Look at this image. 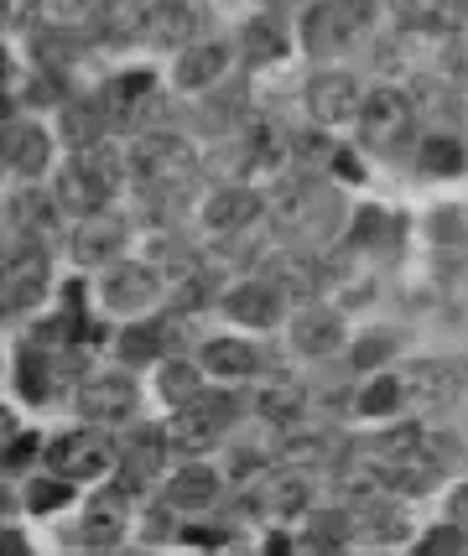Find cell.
I'll use <instances>...</instances> for the list:
<instances>
[{
	"instance_id": "6da1fadb",
	"label": "cell",
	"mask_w": 468,
	"mask_h": 556,
	"mask_svg": "<svg viewBox=\"0 0 468 556\" xmlns=\"http://www.w3.org/2000/svg\"><path fill=\"white\" fill-rule=\"evenodd\" d=\"M125 167H130L136 188L147 198H177L188 182H193L198 156H193V146L177 141V136H136Z\"/></svg>"
},
{
	"instance_id": "7a4b0ae2",
	"label": "cell",
	"mask_w": 468,
	"mask_h": 556,
	"mask_svg": "<svg viewBox=\"0 0 468 556\" xmlns=\"http://www.w3.org/2000/svg\"><path fill=\"white\" fill-rule=\"evenodd\" d=\"M375 22V0H318L302 16V48L313 58H333L349 42H359Z\"/></svg>"
},
{
	"instance_id": "3957f363",
	"label": "cell",
	"mask_w": 468,
	"mask_h": 556,
	"mask_svg": "<svg viewBox=\"0 0 468 556\" xmlns=\"http://www.w3.org/2000/svg\"><path fill=\"white\" fill-rule=\"evenodd\" d=\"M110 188H115V162H110V151H104V146L78 151L74 162L58 172V182H52L58 203H63L68 214H84V218H89V214H104Z\"/></svg>"
},
{
	"instance_id": "277c9868",
	"label": "cell",
	"mask_w": 468,
	"mask_h": 556,
	"mask_svg": "<svg viewBox=\"0 0 468 556\" xmlns=\"http://www.w3.org/2000/svg\"><path fill=\"white\" fill-rule=\"evenodd\" d=\"M48 291V250L37 240H16L5 244V287H0V307L5 317L31 313Z\"/></svg>"
},
{
	"instance_id": "5b68a950",
	"label": "cell",
	"mask_w": 468,
	"mask_h": 556,
	"mask_svg": "<svg viewBox=\"0 0 468 556\" xmlns=\"http://www.w3.org/2000/svg\"><path fill=\"white\" fill-rule=\"evenodd\" d=\"M276 218H281V229L296 235V240H318L333 229V218H339V198L318 188V182H292L281 203H276Z\"/></svg>"
},
{
	"instance_id": "8992f818",
	"label": "cell",
	"mask_w": 468,
	"mask_h": 556,
	"mask_svg": "<svg viewBox=\"0 0 468 556\" xmlns=\"http://www.w3.org/2000/svg\"><path fill=\"white\" fill-rule=\"evenodd\" d=\"M359 130H365V141L375 146V151H395V146L412 136V99L401 94V89H375V94H365V104H359Z\"/></svg>"
},
{
	"instance_id": "52a82bcc",
	"label": "cell",
	"mask_w": 468,
	"mask_h": 556,
	"mask_svg": "<svg viewBox=\"0 0 468 556\" xmlns=\"http://www.w3.org/2000/svg\"><path fill=\"white\" fill-rule=\"evenodd\" d=\"M235 401L229 395H198L188 406H177V421H173V447H188V453H203L214 447V437L235 421Z\"/></svg>"
},
{
	"instance_id": "ba28073f",
	"label": "cell",
	"mask_w": 468,
	"mask_h": 556,
	"mask_svg": "<svg viewBox=\"0 0 468 556\" xmlns=\"http://www.w3.org/2000/svg\"><path fill=\"white\" fill-rule=\"evenodd\" d=\"M110 463H115V447L104 432H68L48 447V468L63 479H94Z\"/></svg>"
},
{
	"instance_id": "9c48e42d",
	"label": "cell",
	"mask_w": 468,
	"mask_h": 556,
	"mask_svg": "<svg viewBox=\"0 0 468 556\" xmlns=\"http://www.w3.org/2000/svg\"><path fill=\"white\" fill-rule=\"evenodd\" d=\"M203 31V11H198L193 0H151L147 5V26H141V37H147L151 48H193V37Z\"/></svg>"
},
{
	"instance_id": "30bf717a",
	"label": "cell",
	"mask_w": 468,
	"mask_h": 556,
	"mask_svg": "<svg viewBox=\"0 0 468 556\" xmlns=\"http://www.w3.org/2000/svg\"><path fill=\"white\" fill-rule=\"evenodd\" d=\"M359 84L349 73H313L307 78V115L318 125H344L349 115H359Z\"/></svg>"
},
{
	"instance_id": "8fae6325",
	"label": "cell",
	"mask_w": 468,
	"mask_h": 556,
	"mask_svg": "<svg viewBox=\"0 0 468 556\" xmlns=\"http://www.w3.org/2000/svg\"><path fill=\"white\" fill-rule=\"evenodd\" d=\"M292 349L307 354V359H328L344 349V317L333 307H302L292 323Z\"/></svg>"
},
{
	"instance_id": "7c38bea8",
	"label": "cell",
	"mask_w": 468,
	"mask_h": 556,
	"mask_svg": "<svg viewBox=\"0 0 468 556\" xmlns=\"http://www.w3.org/2000/svg\"><path fill=\"white\" fill-rule=\"evenodd\" d=\"M401 386H406V395H417L427 406H447V401H458V390H468V380H464V364L421 359L401 375Z\"/></svg>"
},
{
	"instance_id": "4fadbf2b",
	"label": "cell",
	"mask_w": 468,
	"mask_h": 556,
	"mask_svg": "<svg viewBox=\"0 0 468 556\" xmlns=\"http://www.w3.org/2000/svg\"><path fill=\"white\" fill-rule=\"evenodd\" d=\"M281 296L287 291L276 287V281H240V287L224 291V313L235 317V323H245V328H271L276 317H281Z\"/></svg>"
},
{
	"instance_id": "5bb4252c",
	"label": "cell",
	"mask_w": 468,
	"mask_h": 556,
	"mask_svg": "<svg viewBox=\"0 0 468 556\" xmlns=\"http://www.w3.org/2000/svg\"><path fill=\"white\" fill-rule=\"evenodd\" d=\"M78 412L89 416V421H125V416L136 412V380H125V375H94L84 395H78Z\"/></svg>"
},
{
	"instance_id": "9a60e30c",
	"label": "cell",
	"mask_w": 468,
	"mask_h": 556,
	"mask_svg": "<svg viewBox=\"0 0 468 556\" xmlns=\"http://www.w3.org/2000/svg\"><path fill=\"white\" fill-rule=\"evenodd\" d=\"M125 250V224L110 214H89V224H78L74 235V261L78 266H110Z\"/></svg>"
},
{
	"instance_id": "2e32d148",
	"label": "cell",
	"mask_w": 468,
	"mask_h": 556,
	"mask_svg": "<svg viewBox=\"0 0 468 556\" xmlns=\"http://www.w3.org/2000/svg\"><path fill=\"white\" fill-rule=\"evenodd\" d=\"M395 16L412 31H464L468 26V0H395Z\"/></svg>"
},
{
	"instance_id": "e0dca14e",
	"label": "cell",
	"mask_w": 468,
	"mask_h": 556,
	"mask_svg": "<svg viewBox=\"0 0 468 556\" xmlns=\"http://www.w3.org/2000/svg\"><path fill=\"white\" fill-rule=\"evenodd\" d=\"M130 489L136 484H110L104 489V494H99L94 505H89V515H84V541H89V546H110V541H121L125 535V500H130Z\"/></svg>"
},
{
	"instance_id": "ac0fdd59",
	"label": "cell",
	"mask_w": 468,
	"mask_h": 556,
	"mask_svg": "<svg viewBox=\"0 0 468 556\" xmlns=\"http://www.w3.org/2000/svg\"><path fill=\"white\" fill-rule=\"evenodd\" d=\"M167 447H173V432H162V427H136V432H130V442H125V453H121L125 484H141V479H151V473L167 463Z\"/></svg>"
},
{
	"instance_id": "d6986e66",
	"label": "cell",
	"mask_w": 468,
	"mask_h": 556,
	"mask_svg": "<svg viewBox=\"0 0 468 556\" xmlns=\"http://www.w3.org/2000/svg\"><path fill=\"white\" fill-rule=\"evenodd\" d=\"M48 156H52L48 130H37L26 121H5V167L22 172V177H37L48 167Z\"/></svg>"
},
{
	"instance_id": "ffe728a7",
	"label": "cell",
	"mask_w": 468,
	"mask_h": 556,
	"mask_svg": "<svg viewBox=\"0 0 468 556\" xmlns=\"http://www.w3.org/2000/svg\"><path fill=\"white\" fill-rule=\"evenodd\" d=\"M151 296H156V270L151 261L141 266H115L110 270V281H104V302L115 307V313H136V307H151Z\"/></svg>"
},
{
	"instance_id": "44dd1931",
	"label": "cell",
	"mask_w": 468,
	"mask_h": 556,
	"mask_svg": "<svg viewBox=\"0 0 468 556\" xmlns=\"http://www.w3.org/2000/svg\"><path fill=\"white\" fill-rule=\"evenodd\" d=\"M203 218H208L214 235H235V229H245V224L261 218V198L250 193V188H219V193L203 203Z\"/></svg>"
},
{
	"instance_id": "7402d4cb",
	"label": "cell",
	"mask_w": 468,
	"mask_h": 556,
	"mask_svg": "<svg viewBox=\"0 0 468 556\" xmlns=\"http://www.w3.org/2000/svg\"><path fill=\"white\" fill-rule=\"evenodd\" d=\"M147 26V5L141 0H99L94 16H89V37L99 42H125Z\"/></svg>"
},
{
	"instance_id": "603a6c76",
	"label": "cell",
	"mask_w": 468,
	"mask_h": 556,
	"mask_svg": "<svg viewBox=\"0 0 468 556\" xmlns=\"http://www.w3.org/2000/svg\"><path fill=\"white\" fill-rule=\"evenodd\" d=\"M224 63H229V48L224 42H193L177 58V89H208L224 78Z\"/></svg>"
},
{
	"instance_id": "cb8c5ba5",
	"label": "cell",
	"mask_w": 468,
	"mask_h": 556,
	"mask_svg": "<svg viewBox=\"0 0 468 556\" xmlns=\"http://www.w3.org/2000/svg\"><path fill=\"white\" fill-rule=\"evenodd\" d=\"M104 125H110V110L99 99H74L63 104V141L74 151H89V146H104Z\"/></svg>"
},
{
	"instance_id": "d4e9b609",
	"label": "cell",
	"mask_w": 468,
	"mask_h": 556,
	"mask_svg": "<svg viewBox=\"0 0 468 556\" xmlns=\"http://www.w3.org/2000/svg\"><path fill=\"white\" fill-rule=\"evenodd\" d=\"M438 473H443V463L427 458V453H412V458H395L380 468V484L395 489V494H427V489L438 484Z\"/></svg>"
},
{
	"instance_id": "484cf974",
	"label": "cell",
	"mask_w": 468,
	"mask_h": 556,
	"mask_svg": "<svg viewBox=\"0 0 468 556\" xmlns=\"http://www.w3.org/2000/svg\"><path fill=\"white\" fill-rule=\"evenodd\" d=\"M266 266H271V281L287 291V296H313V291L322 287V266L313 255H271Z\"/></svg>"
},
{
	"instance_id": "4316f807",
	"label": "cell",
	"mask_w": 468,
	"mask_h": 556,
	"mask_svg": "<svg viewBox=\"0 0 468 556\" xmlns=\"http://www.w3.org/2000/svg\"><path fill=\"white\" fill-rule=\"evenodd\" d=\"M203 364H208L214 375H224V380H245V375L261 369V349H250V343H240V339H214L203 349Z\"/></svg>"
},
{
	"instance_id": "83f0119b",
	"label": "cell",
	"mask_w": 468,
	"mask_h": 556,
	"mask_svg": "<svg viewBox=\"0 0 468 556\" xmlns=\"http://www.w3.org/2000/svg\"><path fill=\"white\" fill-rule=\"evenodd\" d=\"M214 500H219V473H208V468H182L167 484V505L177 509H203Z\"/></svg>"
},
{
	"instance_id": "f1b7e54d",
	"label": "cell",
	"mask_w": 468,
	"mask_h": 556,
	"mask_svg": "<svg viewBox=\"0 0 468 556\" xmlns=\"http://www.w3.org/2000/svg\"><path fill=\"white\" fill-rule=\"evenodd\" d=\"M240 52H245L250 63H276L281 52H287V37H281V26L271 16H255V22L240 31Z\"/></svg>"
},
{
	"instance_id": "f546056e",
	"label": "cell",
	"mask_w": 468,
	"mask_h": 556,
	"mask_svg": "<svg viewBox=\"0 0 468 556\" xmlns=\"http://www.w3.org/2000/svg\"><path fill=\"white\" fill-rule=\"evenodd\" d=\"M339 458V447L318 432H302V437H287V447H281V463H292V468H328V463Z\"/></svg>"
},
{
	"instance_id": "4dcf8cb0",
	"label": "cell",
	"mask_w": 468,
	"mask_h": 556,
	"mask_svg": "<svg viewBox=\"0 0 468 556\" xmlns=\"http://www.w3.org/2000/svg\"><path fill=\"white\" fill-rule=\"evenodd\" d=\"M302 406H307V390L302 386H271L261 390V416L266 421H276V427H292V421H302Z\"/></svg>"
},
{
	"instance_id": "1f68e13d",
	"label": "cell",
	"mask_w": 468,
	"mask_h": 556,
	"mask_svg": "<svg viewBox=\"0 0 468 556\" xmlns=\"http://www.w3.org/2000/svg\"><path fill=\"white\" fill-rule=\"evenodd\" d=\"M468 167V146L453 141V136H427L421 141V172H438V177H453V172Z\"/></svg>"
},
{
	"instance_id": "d6a6232c",
	"label": "cell",
	"mask_w": 468,
	"mask_h": 556,
	"mask_svg": "<svg viewBox=\"0 0 468 556\" xmlns=\"http://www.w3.org/2000/svg\"><path fill=\"white\" fill-rule=\"evenodd\" d=\"M385 240H395V218L385 214V208H359V214H354V229H349V244L385 250Z\"/></svg>"
},
{
	"instance_id": "836d02e7",
	"label": "cell",
	"mask_w": 468,
	"mask_h": 556,
	"mask_svg": "<svg viewBox=\"0 0 468 556\" xmlns=\"http://www.w3.org/2000/svg\"><path fill=\"white\" fill-rule=\"evenodd\" d=\"M354 531L365 535V541H401V535H406V520H401L395 505H365L359 520H354Z\"/></svg>"
},
{
	"instance_id": "e575fe53",
	"label": "cell",
	"mask_w": 468,
	"mask_h": 556,
	"mask_svg": "<svg viewBox=\"0 0 468 556\" xmlns=\"http://www.w3.org/2000/svg\"><path fill=\"white\" fill-rule=\"evenodd\" d=\"M162 395H167V406H188V401H198L203 390H198V369L188 359H173L162 364Z\"/></svg>"
},
{
	"instance_id": "d590c367",
	"label": "cell",
	"mask_w": 468,
	"mask_h": 556,
	"mask_svg": "<svg viewBox=\"0 0 468 556\" xmlns=\"http://www.w3.org/2000/svg\"><path fill=\"white\" fill-rule=\"evenodd\" d=\"M37 52H42V63H48V68H68V63L84 58V37L63 31V26H52V31L37 37Z\"/></svg>"
},
{
	"instance_id": "8d00e7d4",
	"label": "cell",
	"mask_w": 468,
	"mask_h": 556,
	"mask_svg": "<svg viewBox=\"0 0 468 556\" xmlns=\"http://www.w3.org/2000/svg\"><path fill=\"white\" fill-rule=\"evenodd\" d=\"M401 401H406V386H401V380H370V386L359 390L354 412L359 416H391Z\"/></svg>"
},
{
	"instance_id": "74e56055",
	"label": "cell",
	"mask_w": 468,
	"mask_h": 556,
	"mask_svg": "<svg viewBox=\"0 0 468 556\" xmlns=\"http://www.w3.org/2000/svg\"><path fill=\"white\" fill-rule=\"evenodd\" d=\"M162 349H167V339H162L156 323H151V328H125L121 333V359L125 364H151Z\"/></svg>"
},
{
	"instance_id": "f35d334b",
	"label": "cell",
	"mask_w": 468,
	"mask_h": 556,
	"mask_svg": "<svg viewBox=\"0 0 468 556\" xmlns=\"http://www.w3.org/2000/svg\"><path fill=\"white\" fill-rule=\"evenodd\" d=\"M22 390L31 395V401H48V390H52V364L42 359V349H26V354H22Z\"/></svg>"
},
{
	"instance_id": "ab89813d",
	"label": "cell",
	"mask_w": 468,
	"mask_h": 556,
	"mask_svg": "<svg viewBox=\"0 0 468 556\" xmlns=\"http://www.w3.org/2000/svg\"><path fill=\"white\" fill-rule=\"evenodd\" d=\"M427 235L438 244H468V214L464 208H438L427 218Z\"/></svg>"
},
{
	"instance_id": "60d3db41",
	"label": "cell",
	"mask_w": 468,
	"mask_h": 556,
	"mask_svg": "<svg viewBox=\"0 0 468 556\" xmlns=\"http://www.w3.org/2000/svg\"><path fill=\"white\" fill-rule=\"evenodd\" d=\"M151 266H162L173 281H182V276H193L198 270V261H193V250H188L182 240H162L156 244V255H151Z\"/></svg>"
},
{
	"instance_id": "b9f144b4",
	"label": "cell",
	"mask_w": 468,
	"mask_h": 556,
	"mask_svg": "<svg viewBox=\"0 0 468 556\" xmlns=\"http://www.w3.org/2000/svg\"><path fill=\"white\" fill-rule=\"evenodd\" d=\"M395 354V333H365V339L354 343V369H380V364Z\"/></svg>"
},
{
	"instance_id": "7bdbcfd3",
	"label": "cell",
	"mask_w": 468,
	"mask_h": 556,
	"mask_svg": "<svg viewBox=\"0 0 468 556\" xmlns=\"http://www.w3.org/2000/svg\"><path fill=\"white\" fill-rule=\"evenodd\" d=\"M26 505L37 509V515H48V509L68 505V479L58 473V479H37V484L26 489Z\"/></svg>"
},
{
	"instance_id": "ee69618b",
	"label": "cell",
	"mask_w": 468,
	"mask_h": 556,
	"mask_svg": "<svg viewBox=\"0 0 468 556\" xmlns=\"http://www.w3.org/2000/svg\"><path fill=\"white\" fill-rule=\"evenodd\" d=\"M271 505L281 509V515H296V509L307 505V479H302V473H292V479H276Z\"/></svg>"
},
{
	"instance_id": "f6af8a7d",
	"label": "cell",
	"mask_w": 468,
	"mask_h": 556,
	"mask_svg": "<svg viewBox=\"0 0 468 556\" xmlns=\"http://www.w3.org/2000/svg\"><path fill=\"white\" fill-rule=\"evenodd\" d=\"M464 546H468V531H453V526L421 535V552H464Z\"/></svg>"
},
{
	"instance_id": "bcb514c9",
	"label": "cell",
	"mask_w": 468,
	"mask_h": 556,
	"mask_svg": "<svg viewBox=\"0 0 468 556\" xmlns=\"http://www.w3.org/2000/svg\"><path fill=\"white\" fill-rule=\"evenodd\" d=\"M443 68L453 73V84H458V89H468V48H453V52H447Z\"/></svg>"
},
{
	"instance_id": "7dc6e473",
	"label": "cell",
	"mask_w": 468,
	"mask_h": 556,
	"mask_svg": "<svg viewBox=\"0 0 468 556\" xmlns=\"http://www.w3.org/2000/svg\"><path fill=\"white\" fill-rule=\"evenodd\" d=\"M26 458H31V437L16 432V447H5V463H11V468H22Z\"/></svg>"
},
{
	"instance_id": "c3c4849f",
	"label": "cell",
	"mask_w": 468,
	"mask_h": 556,
	"mask_svg": "<svg viewBox=\"0 0 468 556\" xmlns=\"http://www.w3.org/2000/svg\"><path fill=\"white\" fill-rule=\"evenodd\" d=\"M42 5H52V11H84L89 0H42Z\"/></svg>"
},
{
	"instance_id": "681fc988",
	"label": "cell",
	"mask_w": 468,
	"mask_h": 556,
	"mask_svg": "<svg viewBox=\"0 0 468 556\" xmlns=\"http://www.w3.org/2000/svg\"><path fill=\"white\" fill-rule=\"evenodd\" d=\"M464 380H468V364H464Z\"/></svg>"
},
{
	"instance_id": "f907efd6",
	"label": "cell",
	"mask_w": 468,
	"mask_h": 556,
	"mask_svg": "<svg viewBox=\"0 0 468 556\" xmlns=\"http://www.w3.org/2000/svg\"><path fill=\"white\" fill-rule=\"evenodd\" d=\"M464 442H468V432H464Z\"/></svg>"
}]
</instances>
